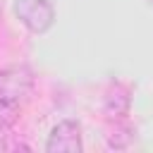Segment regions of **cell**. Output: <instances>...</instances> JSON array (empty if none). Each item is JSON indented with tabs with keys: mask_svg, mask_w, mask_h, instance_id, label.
Listing matches in <instances>:
<instances>
[{
	"mask_svg": "<svg viewBox=\"0 0 153 153\" xmlns=\"http://www.w3.org/2000/svg\"><path fill=\"white\" fill-rule=\"evenodd\" d=\"M33 88V76L29 67L24 65H12L0 72V105L5 108H17L22 105Z\"/></svg>",
	"mask_w": 153,
	"mask_h": 153,
	"instance_id": "cell-1",
	"label": "cell"
},
{
	"mask_svg": "<svg viewBox=\"0 0 153 153\" xmlns=\"http://www.w3.org/2000/svg\"><path fill=\"white\" fill-rule=\"evenodd\" d=\"M45 151L48 153H79L81 151V129H79V124L72 122V120L60 122L50 131Z\"/></svg>",
	"mask_w": 153,
	"mask_h": 153,
	"instance_id": "cell-3",
	"label": "cell"
},
{
	"mask_svg": "<svg viewBox=\"0 0 153 153\" xmlns=\"http://www.w3.org/2000/svg\"><path fill=\"white\" fill-rule=\"evenodd\" d=\"M14 14L33 33L48 31L53 19H55V10H53L50 0H17L14 2Z\"/></svg>",
	"mask_w": 153,
	"mask_h": 153,
	"instance_id": "cell-2",
	"label": "cell"
}]
</instances>
